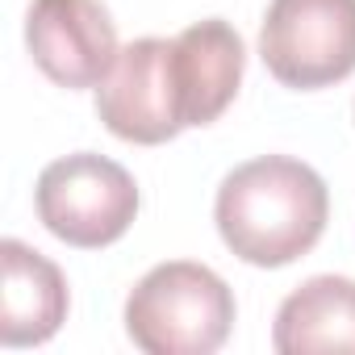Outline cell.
I'll list each match as a JSON object with an SVG mask.
<instances>
[{
	"mask_svg": "<svg viewBox=\"0 0 355 355\" xmlns=\"http://www.w3.org/2000/svg\"><path fill=\"white\" fill-rule=\"evenodd\" d=\"M5 263V301H0V343L5 347H38L59 334L67 322V280L55 259L26 247L21 239L0 243Z\"/></svg>",
	"mask_w": 355,
	"mask_h": 355,
	"instance_id": "52a82bcc",
	"label": "cell"
},
{
	"mask_svg": "<svg viewBox=\"0 0 355 355\" xmlns=\"http://www.w3.org/2000/svg\"><path fill=\"white\" fill-rule=\"evenodd\" d=\"M230 284L193 259L150 268L125 297V334L146 355H214L234 330Z\"/></svg>",
	"mask_w": 355,
	"mask_h": 355,
	"instance_id": "7a4b0ae2",
	"label": "cell"
},
{
	"mask_svg": "<svg viewBox=\"0 0 355 355\" xmlns=\"http://www.w3.org/2000/svg\"><path fill=\"white\" fill-rule=\"evenodd\" d=\"M272 347L280 355H318V351L355 355V280L309 276L305 284H297L276 309Z\"/></svg>",
	"mask_w": 355,
	"mask_h": 355,
	"instance_id": "9c48e42d",
	"label": "cell"
},
{
	"mask_svg": "<svg viewBox=\"0 0 355 355\" xmlns=\"http://www.w3.org/2000/svg\"><path fill=\"white\" fill-rule=\"evenodd\" d=\"M26 46L38 71L67 92L96 88L121 51L101 0H30Z\"/></svg>",
	"mask_w": 355,
	"mask_h": 355,
	"instance_id": "8992f818",
	"label": "cell"
},
{
	"mask_svg": "<svg viewBox=\"0 0 355 355\" xmlns=\"http://www.w3.org/2000/svg\"><path fill=\"white\" fill-rule=\"evenodd\" d=\"M38 222L67 247L101 251L113 247L138 218V184L134 175L96 155L76 150L42 167L34 189Z\"/></svg>",
	"mask_w": 355,
	"mask_h": 355,
	"instance_id": "3957f363",
	"label": "cell"
},
{
	"mask_svg": "<svg viewBox=\"0 0 355 355\" xmlns=\"http://www.w3.org/2000/svg\"><path fill=\"white\" fill-rule=\"evenodd\" d=\"M175 71L184 88V113L193 125H214L239 96L247 71V46L239 30L222 17H205L175 34Z\"/></svg>",
	"mask_w": 355,
	"mask_h": 355,
	"instance_id": "ba28073f",
	"label": "cell"
},
{
	"mask_svg": "<svg viewBox=\"0 0 355 355\" xmlns=\"http://www.w3.org/2000/svg\"><path fill=\"white\" fill-rule=\"evenodd\" d=\"M96 117L134 146H163L189 130L184 88L175 71V38H138L96 84Z\"/></svg>",
	"mask_w": 355,
	"mask_h": 355,
	"instance_id": "5b68a950",
	"label": "cell"
},
{
	"mask_svg": "<svg viewBox=\"0 0 355 355\" xmlns=\"http://www.w3.org/2000/svg\"><path fill=\"white\" fill-rule=\"evenodd\" d=\"M330 193L301 159L259 155L239 163L214 201L222 243L251 268H288L326 234Z\"/></svg>",
	"mask_w": 355,
	"mask_h": 355,
	"instance_id": "6da1fadb",
	"label": "cell"
},
{
	"mask_svg": "<svg viewBox=\"0 0 355 355\" xmlns=\"http://www.w3.org/2000/svg\"><path fill=\"white\" fill-rule=\"evenodd\" d=\"M259 59L293 92L343 84L355 71V0H272L259 26Z\"/></svg>",
	"mask_w": 355,
	"mask_h": 355,
	"instance_id": "277c9868",
	"label": "cell"
}]
</instances>
